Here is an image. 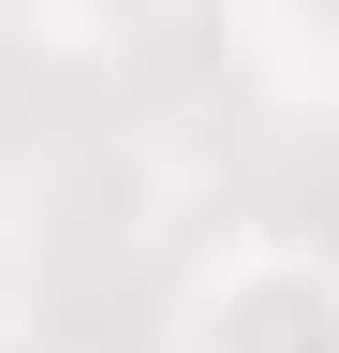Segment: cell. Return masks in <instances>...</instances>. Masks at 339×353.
<instances>
[{
	"label": "cell",
	"instance_id": "2",
	"mask_svg": "<svg viewBox=\"0 0 339 353\" xmlns=\"http://www.w3.org/2000/svg\"><path fill=\"white\" fill-rule=\"evenodd\" d=\"M15 294H30V265H15V221H0V339H15Z\"/></svg>",
	"mask_w": 339,
	"mask_h": 353
},
{
	"label": "cell",
	"instance_id": "1",
	"mask_svg": "<svg viewBox=\"0 0 339 353\" xmlns=\"http://www.w3.org/2000/svg\"><path fill=\"white\" fill-rule=\"evenodd\" d=\"M177 353H339V280H325V250H310V236H236V250L192 280Z\"/></svg>",
	"mask_w": 339,
	"mask_h": 353
}]
</instances>
